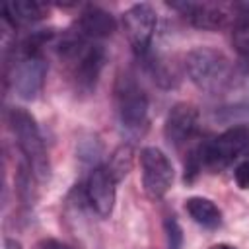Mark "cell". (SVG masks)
<instances>
[{"label":"cell","mask_w":249,"mask_h":249,"mask_svg":"<svg viewBox=\"0 0 249 249\" xmlns=\"http://www.w3.org/2000/svg\"><path fill=\"white\" fill-rule=\"evenodd\" d=\"M78 156L84 161H97L101 156V144L97 142V138L89 136V138H82L78 144Z\"/></svg>","instance_id":"18"},{"label":"cell","mask_w":249,"mask_h":249,"mask_svg":"<svg viewBox=\"0 0 249 249\" xmlns=\"http://www.w3.org/2000/svg\"><path fill=\"white\" fill-rule=\"evenodd\" d=\"M56 51L62 62L70 68V76L76 91L91 93L107 60L105 47L97 41H88L78 33H74L72 29H68L60 37Z\"/></svg>","instance_id":"2"},{"label":"cell","mask_w":249,"mask_h":249,"mask_svg":"<svg viewBox=\"0 0 249 249\" xmlns=\"http://www.w3.org/2000/svg\"><path fill=\"white\" fill-rule=\"evenodd\" d=\"M185 70L191 82L208 95H224L237 78L231 60L218 49L195 47L185 56Z\"/></svg>","instance_id":"3"},{"label":"cell","mask_w":249,"mask_h":249,"mask_svg":"<svg viewBox=\"0 0 249 249\" xmlns=\"http://www.w3.org/2000/svg\"><path fill=\"white\" fill-rule=\"evenodd\" d=\"M37 249H72V247L62 243V241H58V239H43L37 245Z\"/></svg>","instance_id":"20"},{"label":"cell","mask_w":249,"mask_h":249,"mask_svg":"<svg viewBox=\"0 0 249 249\" xmlns=\"http://www.w3.org/2000/svg\"><path fill=\"white\" fill-rule=\"evenodd\" d=\"M249 148V126L235 124L220 132L210 140L196 144L185 161V181H193L195 175L204 167L212 173L226 169Z\"/></svg>","instance_id":"1"},{"label":"cell","mask_w":249,"mask_h":249,"mask_svg":"<svg viewBox=\"0 0 249 249\" xmlns=\"http://www.w3.org/2000/svg\"><path fill=\"white\" fill-rule=\"evenodd\" d=\"M2 19L10 23L12 27L21 25V23H35L43 19L49 12L47 4L37 2V0H12L2 4Z\"/></svg>","instance_id":"13"},{"label":"cell","mask_w":249,"mask_h":249,"mask_svg":"<svg viewBox=\"0 0 249 249\" xmlns=\"http://www.w3.org/2000/svg\"><path fill=\"white\" fill-rule=\"evenodd\" d=\"M243 154H245V158L233 169V179L239 189H249V148Z\"/></svg>","instance_id":"19"},{"label":"cell","mask_w":249,"mask_h":249,"mask_svg":"<svg viewBox=\"0 0 249 249\" xmlns=\"http://www.w3.org/2000/svg\"><path fill=\"white\" fill-rule=\"evenodd\" d=\"M4 249H21V245H19V241H16V239H4Z\"/></svg>","instance_id":"21"},{"label":"cell","mask_w":249,"mask_h":249,"mask_svg":"<svg viewBox=\"0 0 249 249\" xmlns=\"http://www.w3.org/2000/svg\"><path fill=\"white\" fill-rule=\"evenodd\" d=\"M198 117H200L198 109L193 103H187V101L175 103L169 109L163 123L165 140L175 148H181L183 144L191 142L198 130Z\"/></svg>","instance_id":"10"},{"label":"cell","mask_w":249,"mask_h":249,"mask_svg":"<svg viewBox=\"0 0 249 249\" xmlns=\"http://www.w3.org/2000/svg\"><path fill=\"white\" fill-rule=\"evenodd\" d=\"M132 161H134V150L130 144H121L119 148H115V152L109 156L107 161V171L115 177V181L119 183L121 179H124L128 175V171L132 169Z\"/></svg>","instance_id":"15"},{"label":"cell","mask_w":249,"mask_h":249,"mask_svg":"<svg viewBox=\"0 0 249 249\" xmlns=\"http://www.w3.org/2000/svg\"><path fill=\"white\" fill-rule=\"evenodd\" d=\"M163 230H165L167 249H183V230L175 216H167L163 220Z\"/></svg>","instance_id":"17"},{"label":"cell","mask_w":249,"mask_h":249,"mask_svg":"<svg viewBox=\"0 0 249 249\" xmlns=\"http://www.w3.org/2000/svg\"><path fill=\"white\" fill-rule=\"evenodd\" d=\"M121 23H123V29L126 33V39H128L132 51L136 53V56L144 58L150 53V47H152V41L156 35V27H158L156 10L146 2L132 4L128 10L123 12Z\"/></svg>","instance_id":"6"},{"label":"cell","mask_w":249,"mask_h":249,"mask_svg":"<svg viewBox=\"0 0 249 249\" xmlns=\"http://www.w3.org/2000/svg\"><path fill=\"white\" fill-rule=\"evenodd\" d=\"M47 78V62L43 53H19L14 70H12V86L21 99H35Z\"/></svg>","instance_id":"8"},{"label":"cell","mask_w":249,"mask_h":249,"mask_svg":"<svg viewBox=\"0 0 249 249\" xmlns=\"http://www.w3.org/2000/svg\"><path fill=\"white\" fill-rule=\"evenodd\" d=\"M8 124L16 138L19 152L23 154L27 169L33 173L35 179L45 181L49 177V156L43 134L35 117L23 107H12L8 111Z\"/></svg>","instance_id":"4"},{"label":"cell","mask_w":249,"mask_h":249,"mask_svg":"<svg viewBox=\"0 0 249 249\" xmlns=\"http://www.w3.org/2000/svg\"><path fill=\"white\" fill-rule=\"evenodd\" d=\"M167 6L175 12H179V16L193 27L208 29V31L226 27L231 19V10H235V6L231 8V6H226L220 2H191V0L171 2Z\"/></svg>","instance_id":"9"},{"label":"cell","mask_w":249,"mask_h":249,"mask_svg":"<svg viewBox=\"0 0 249 249\" xmlns=\"http://www.w3.org/2000/svg\"><path fill=\"white\" fill-rule=\"evenodd\" d=\"M117 99V117L124 132L138 136L148 126V109L150 101L148 95L142 91V88L136 84L132 76H123L117 82L115 89Z\"/></svg>","instance_id":"5"},{"label":"cell","mask_w":249,"mask_h":249,"mask_svg":"<svg viewBox=\"0 0 249 249\" xmlns=\"http://www.w3.org/2000/svg\"><path fill=\"white\" fill-rule=\"evenodd\" d=\"M115 29H117L115 18L99 6H86L72 27V31L78 33L80 37L97 43L105 37H111Z\"/></svg>","instance_id":"12"},{"label":"cell","mask_w":249,"mask_h":249,"mask_svg":"<svg viewBox=\"0 0 249 249\" xmlns=\"http://www.w3.org/2000/svg\"><path fill=\"white\" fill-rule=\"evenodd\" d=\"M140 169L142 187L152 200H160L167 195L173 185V165L169 158L156 146H146L140 150Z\"/></svg>","instance_id":"7"},{"label":"cell","mask_w":249,"mask_h":249,"mask_svg":"<svg viewBox=\"0 0 249 249\" xmlns=\"http://www.w3.org/2000/svg\"><path fill=\"white\" fill-rule=\"evenodd\" d=\"M231 43L237 54L249 62V14H241V18L235 19L231 29Z\"/></svg>","instance_id":"16"},{"label":"cell","mask_w":249,"mask_h":249,"mask_svg":"<svg viewBox=\"0 0 249 249\" xmlns=\"http://www.w3.org/2000/svg\"><path fill=\"white\" fill-rule=\"evenodd\" d=\"M117 198V181L107 171L105 165H97L91 169L86 181V200L95 210L97 216L109 218L115 208Z\"/></svg>","instance_id":"11"},{"label":"cell","mask_w":249,"mask_h":249,"mask_svg":"<svg viewBox=\"0 0 249 249\" xmlns=\"http://www.w3.org/2000/svg\"><path fill=\"white\" fill-rule=\"evenodd\" d=\"M185 210L202 228L216 230L222 224V212H220V208L216 206L214 200H210L206 196H189L185 200Z\"/></svg>","instance_id":"14"},{"label":"cell","mask_w":249,"mask_h":249,"mask_svg":"<svg viewBox=\"0 0 249 249\" xmlns=\"http://www.w3.org/2000/svg\"><path fill=\"white\" fill-rule=\"evenodd\" d=\"M210 249H237V247H233V245H230V243H216V245H212Z\"/></svg>","instance_id":"22"}]
</instances>
